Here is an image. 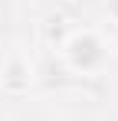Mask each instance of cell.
<instances>
[{
	"label": "cell",
	"instance_id": "cell-1",
	"mask_svg": "<svg viewBox=\"0 0 118 121\" xmlns=\"http://www.w3.org/2000/svg\"><path fill=\"white\" fill-rule=\"evenodd\" d=\"M95 49H98V46H95L92 39H79L72 56H76V62H79V65H89L92 59H98V52H95Z\"/></svg>",
	"mask_w": 118,
	"mask_h": 121
},
{
	"label": "cell",
	"instance_id": "cell-2",
	"mask_svg": "<svg viewBox=\"0 0 118 121\" xmlns=\"http://www.w3.org/2000/svg\"><path fill=\"white\" fill-rule=\"evenodd\" d=\"M112 10H115V13H118V0H112Z\"/></svg>",
	"mask_w": 118,
	"mask_h": 121
}]
</instances>
